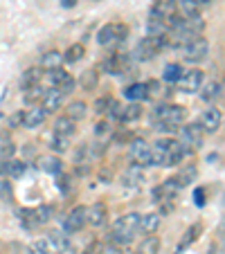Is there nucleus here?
Wrapping results in <instances>:
<instances>
[{"label": "nucleus", "instance_id": "obj_49", "mask_svg": "<svg viewBox=\"0 0 225 254\" xmlns=\"http://www.w3.org/2000/svg\"><path fill=\"white\" fill-rule=\"evenodd\" d=\"M75 5H77V0H61V7H66V9H70Z\"/></svg>", "mask_w": 225, "mask_h": 254}, {"label": "nucleus", "instance_id": "obj_9", "mask_svg": "<svg viewBox=\"0 0 225 254\" xmlns=\"http://www.w3.org/2000/svg\"><path fill=\"white\" fill-rule=\"evenodd\" d=\"M86 211H88V207H83V205L75 207V209L68 214L66 223H63V230H66L68 234H77V232H81L83 225H86Z\"/></svg>", "mask_w": 225, "mask_h": 254}, {"label": "nucleus", "instance_id": "obj_34", "mask_svg": "<svg viewBox=\"0 0 225 254\" xmlns=\"http://www.w3.org/2000/svg\"><path fill=\"white\" fill-rule=\"evenodd\" d=\"M140 115H142V106H140L138 101H133L131 106H126V108H124V115H122V122H133V120H138Z\"/></svg>", "mask_w": 225, "mask_h": 254}, {"label": "nucleus", "instance_id": "obj_23", "mask_svg": "<svg viewBox=\"0 0 225 254\" xmlns=\"http://www.w3.org/2000/svg\"><path fill=\"white\" fill-rule=\"evenodd\" d=\"M39 81H41V70H39V67H29V70L23 72V77H20V88H23V90H27V88L36 86Z\"/></svg>", "mask_w": 225, "mask_h": 254}, {"label": "nucleus", "instance_id": "obj_16", "mask_svg": "<svg viewBox=\"0 0 225 254\" xmlns=\"http://www.w3.org/2000/svg\"><path fill=\"white\" fill-rule=\"evenodd\" d=\"M160 227V214H140V230L144 234H155Z\"/></svg>", "mask_w": 225, "mask_h": 254}, {"label": "nucleus", "instance_id": "obj_2", "mask_svg": "<svg viewBox=\"0 0 225 254\" xmlns=\"http://www.w3.org/2000/svg\"><path fill=\"white\" fill-rule=\"evenodd\" d=\"M187 117V111L182 106H176V104H162L155 108V122L158 130H173L176 126H180Z\"/></svg>", "mask_w": 225, "mask_h": 254}, {"label": "nucleus", "instance_id": "obj_41", "mask_svg": "<svg viewBox=\"0 0 225 254\" xmlns=\"http://www.w3.org/2000/svg\"><path fill=\"white\" fill-rule=\"evenodd\" d=\"M75 86H77V81H75V79H72L70 74H68V77L57 86V90H59V92H63V95H68V92L75 90Z\"/></svg>", "mask_w": 225, "mask_h": 254}, {"label": "nucleus", "instance_id": "obj_46", "mask_svg": "<svg viewBox=\"0 0 225 254\" xmlns=\"http://www.w3.org/2000/svg\"><path fill=\"white\" fill-rule=\"evenodd\" d=\"M9 126H11V128H16V126H23V113H14V115L9 117Z\"/></svg>", "mask_w": 225, "mask_h": 254}, {"label": "nucleus", "instance_id": "obj_19", "mask_svg": "<svg viewBox=\"0 0 225 254\" xmlns=\"http://www.w3.org/2000/svg\"><path fill=\"white\" fill-rule=\"evenodd\" d=\"M144 180V167H138V164H131V169L124 173V185H131V187H138Z\"/></svg>", "mask_w": 225, "mask_h": 254}, {"label": "nucleus", "instance_id": "obj_33", "mask_svg": "<svg viewBox=\"0 0 225 254\" xmlns=\"http://www.w3.org/2000/svg\"><path fill=\"white\" fill-rule=\"evenodd\" d=\"M81 59H83V45L77 43V45H70V48H68V52H66V57H63V61L77 63V61H81Z\"/></svg>", "mask_w": 225, "mask_h": 254}, {"label": "nucleus", "instance_id": "obj_3", "mask_svg": "<svg viewBox=\"0 0 225 254\" xmlns=\"http://www.w3.org/2000/svg\"><path fill=\"white\" fill-rule=\"evenodd\" d=\"M138 232H140V214L131 211V214L122 216V218L115 221V225H113V239H115L117 243L129 245L131 241L135 239Z\"/></svg>", "mask_w": 225, "mask_h": 254}, {"label": "nucleus", "instance_id": "obj_27", "mask_svg": "<svg viewBox=\"0 0 225 254\" xmlns=\"http://www.w3.org/2000/svg\"><path fill=\"white\" fill-rule=\"evenodd\" d=\"M160 252V239L158 236H147V239L140 243V250H138V254H158Z\"/></svg>", "mask_w": 225, "mask_h": 254}, {"label": "nucleus", "instance_id": "obj_20", "mask_svg": "<svg viewBox=\"0 0 225 254\" xmlns=\"http://www.w3.org/2000/svg\"><path fill=\"white\" fill-rule=\"evenodd\" d=\"M124 97L131 101H140V99H147L149 92H147V83H131L129 88H124Z\"/></svg>", "mask_w": 225, "mask_h": 254}, {"label": "nucleus", "instance_id": "obj_1", "mask_svg": "<svg viewBox=\"0 0 225 254\" xmlns=\"http://www.w3.org/2000/svg\"><path fill=\"white\" fill-rule=\"evenodd\" d=\"M187 149L180 139H158L151 146V164L158 167H176L185 158Z\"/></svg>", "mask_w": 225, "mask_h": 254}, {"label": "nucleus", "instance_id": "obj_29", "mask_svg": "<svg viewBox=\"0 0 225 254\" xmlns=\"http://www.w3.org/2000/svg\"><path fill=\"white\" fill-rule=\"evenodd\" d=\"M88 113V106L83 104V101H72L70 106H68V117H72V120H83Z\"/></svg>", "mask_w": 225, "mask_h": 254}, {"label": "nucleus", "instance_id": "obj_38", "mask_svg": "<svg viewBox=\"0 0 225 254\" xmlns=\"http://www.w3.org/2000/svg\"><path fill=\"white\" fill-rule=\"evenodd\" d=\"M68 139H70V137H63V135H54L52 144H50V149L57 151V153H63V151H68Z\"/></svg>", "mask_w": 225, "mask_h": 254}, {"label": "nucleus", "instance_id": "obj_32", "mask_svg": "<svg viewBox=\"0 0 225 254\" xmlns=\"http://www.w3.org/2000/svg\"><path fill=\"white\" fill-rule=\"evenodd\" d=\"M43 97H45V88L39 86V83L25 90V101H27V104H36V101H41Z\"/></svg>", "mask_w": 225, "mask_h": 254}, {"label": "nucleus", "instance_id": "obj_39", "mask_svg": "<svg viewBox=\"0 0 225 254\" xmlns=\"http://www.w3.org/2000/svg\"><path fill=\"white\" fill-rule=\"evenodd\" d=\"M66 77H68V72L63 70V67H54V70H50V81H52V88H57Z\"/></svg>", "mask_w": 225, "mask_h": 254}, {"label": "nucleus", "instance_id": "obj_5", "mask_svg": "<svg viewBox=\"0 0 225 254\" xmlns=\"http://www.w3.org/2000/svg\"><path fill=\"white\" fill-rule=\"evenodd\" d=\"M167 45V34H160V36H147L144 41H140L138 48H135V59L138 61H149V59H153L155 54L160 52V48Z\"/></svg>", "mask_w": 225, "mask_h": 254}, {"label": "nucleus", "instance_id": "obj_47", "mask_svg": "<svg viewBox=\"0 0 225 254\" xmlns=\"http://www.w3.org/2000/svg\"><path fill=\"white\" fill-rule=\"evenodd\" d=\"M99 254H122L120 252V248H115V245H101V250H99Z\"/></svg>", "mask_w": 225, "mask_h": 254}, {"label": "nucleus", "instance_id": "obj_28", "mask_svg": "<svg viewBox=\"0 0 225 254\" xmlns=\"http://www.w3.org/2000/svg\"><path fill=\"white\" fill-rule=\"evenodd\" d=\"M61 63H63V57L57 52V50H52V52H48V54H43V61H41V65L45 67V70H54V67H61Z\"/></svg>", "mask_w": 225, "mask_h": 254}, {"label": "nucleus", "instance_id": "obj_18", "mask_svg": "<svg viewBox=\"0 0 225 254\" xmlns=\"http://www.w3.org/2000/svg\"><path fill=\"white\" fill-rule=\"evenodd\" d=\"M178 11L182 14V18H198V11H201V5L196 0H178Z\"/></svg>", "mask_w": 225, "mask_h": 254}, {"label": "nucleus", "instance_id": "obj_31", "mask_svg": "<svg viewBox=\"0 0 225 254\" xmlns=\"http://www.w3.org/2000/svg\"><path fill=\"white\" fill-rule=\"evenodd\" d=\"M54 216V207L52 205H41L39 209H34V218H36V225H43Z\"/></svg>", "mask_w": 225, "mask_h": 254}, {"label": "nucleus", "instance_id": "obj_40", "mask_svg": "<svg viewBox=\"0 0 225 254\" xmlns=\"http://www.w3.org/2000/svg\"><path fill=\"white\" fill-rule=\"evenodd\" d=\"M52 241L59 252H68V250H70V241L66 239V234H52Z\"/></svg>", "mask_w": 225, "mask_h": 254}, {"label": "nucleus", "instance_id": "obj_8", "mask_svg": "<svg viewBox=\"0 0 225 254\" xmlns=\"http://www.w3.org/2000/svg\"><path fill=\"white\" fill-rule=\"evenodd\" d=\"M207 52H210V45H207L205 39H201V36H196V39H192L189 43L185 45V59L189 63H198L203 61V59L207 57Z\"/></svg>", "mask_w": 225, "mask_h": 254}, {"label": "nucleus", "instance_id": "obj_24", "mask_svg": "<svg viewBox=\"0 0 225 254\" xmlns=\"http://www.w3.org/2000/svg\"><path fill=\"white\" fill-rule=\"evenodd\" d=\"M79 83H81L83 90H95L97 83H99V72L92 67V70H86L81 72V79H79Z\"/></svg>", "mask_w": 225, "mask_h": 254}, {"label": "nucleus", "instance_id": "obj_42", "mask_svg": "<svg viewBox=\"0 0 225 254\" xmlns=\"http://www.w3.org/2000/svg\"><path fill=\"white\" fill-rule=\"evenodd\" d=\"M16 153V146L11 142L0 144V160H11V155Z\"/></svg>", "mask_w": 225, "mask_h": 254}, {"label": "nucleus", "instance_id": "obj_26", "mask_svg": "<svg viewBox=\"0 0 225 254\" xmlns=\"http://www.w3.org/2000/svg\"><path fill=\"white\" fill-rule=\"evenodd\" d=\"M221 90H223V83L221 81H210L205 88L201 90V97L205 101H216L221 97Z\"/></svg>", "mask_w": 225, "mask_h": 254}, {"label": "nucleus", "instance_id": "obj_51", "mask_svg": "<svg viewBox=\"0 0 225 254\" xmlns=\"http://www.w3.org/2000/svg\"><path fill=\"white\" fill-rule=\"evenodd\" d=\"M219 160H221V155H219V153H210V155H207V162H212V164L219 162Z\"/></svg>", "mask_w": 225, "mask_h": 254}, {"label": "nucleus", "instance_id": "obj_30", "mask_svg": "<svg viewBox=\"0 0 225 254\" xmlns=\"http://www.w3.org/2000/svg\"><path fill=\"white\" fill-rule=\"evenodd\" d=\"M180 74H182L180 63H169V65L164 67V72H162V79L164 81H169V83H176L178 79H180Z\"/></svg>", "mask_w": 225, "mask_h": 254}, {"label": "nucleus", "instance_id": "obj_36", "mask_svg": "<svg viewBox=\"0 0 225 254\" xmlns=\"http://www.w3.org/2000/svg\"><path fill=\"white\" fill-rule=\"evenodd\" d=\"M11 185L7 183V180H0V205H7V202H11Z\"/></svg>", "mask_w": 225, "mask_h": 254}, {"label": "nucleus", "instance_id": "obj_17", "mask_svg": "<svg viewBox=\"0 0 225 254\" xmlns=\"http://www.w3.org/2000/svg\"><path fill=\"white\" fill-rule=\"evenodd\" d=\"M77 130V126H75V120L68 115L59 117L57 122H54V135H63V137H70L72 133Z\"/></svg>", "mask_w": 225, "mask_h": 254}, {"label": "nucleus", "instance_id": "obj_44", "mask_svg": "<svg viewBox=\"0 0 225 254\" xmlns=\"http://www.w3.org/2000/svg\"><path fill=\"white\" fill-rule=\"evenodd\" d=\"M95 133H97V137H108V133H110V126H108V122H99L97 124V128H95Z\"/></svg>", "mask_w": 225, "mask_h": 254}, {"label": "nucleus", "instance_id": "obj_22", "mask_svg": "<svg viewBox=\"0 0 225 254\" xmlns=\"http://www.w3.org/2000/svg\"><path fill=\"white\" fill-rule=\"evenodd\" d=\"M32 250L34 252H39V254H57V245H54L52 236H48V239H36L32 243Z\"/></svg>", "mask_w": 225, "mask_h": 254}, {"label": "nucleus", "instance_id": "obj_43", "mask_svg": "<svg viewBox=\"0 0 225 254\" xmlns=\"http://www.w3.org/2000/svg\"><path fill=\"white\" fill-rule=\"evenodd\" d=\"M110 97H101V99H97L95 101V106H92V108H95V113H99V115H104V113H108V106H110Z\"/></svg>", "mask_w": 225, "mask_h": 254}, {"label": "nucleus", "instance_id": "obj_53", "mask_svg": "<svg viewBox=\"0 0 225 254\" xmlns=\"http://www.w3.org/2000/svg\"><path fill=\"white\" fill-rule=\"evenodd\" d=\"M57 254H66V252H57Z\"/></svg>", "mask_w": 225, "mask_h": 254}, {"label": "nucleus", "instance_id": "obj_4", "mask_svg": "<svg viewBox=\"0 0 225 254\" xmlns=\"http://www.w3.org/2000/svg\"><path fill=\"white\" fill-rule=\"evenodd\" d=\"M126 34H129V27L124 23H108L97 32V41L101 48H117L126 39Z\"/></svg>", "mask_w": 225, "mask_h": 254}, {"label": "nucleus", "instance_id": "obj_25", "mask_svg": "<svg viewBox=\"0 0 225 254\" xmlns=\"http://www.w3.org/2000/svg\"><path fill=\"white\" fill-rule=\"evenodd\" d=\"M196 167H192V164H189V167H185V169H180V173H178L176 176V183H178V187H187V185H192L194 180H196Z\"/></svg>", "mask_w": 225, "mask_h": 254}, {"label": "nucleus", "instance_id": "obj_35", "mask_svg": "<svg viewBox=\"0 0 225 254\" xmlns=\"http://www.w3.org/2000/svg\"><path fill=\"white\" fill-rule=\"evenodd\" d=\"M23 173H25V162L23 160H9V164H7V176L20 178Z\"/></svg>", "mask_w": 225, "mask_h": 254}, {"label": "nucleus", "instance_id": "obj_13", "mask_svg": "<svg viewBox=\"0 0 225 254\" xmlns=\"http://www.w3.org/2000/svg\"><path fill=\"white\" fill-rule=\"evenodd\" d=\"M45 117H48V113H45L41 106H34L27 113H23V126L25 128H39L45 122Z\"/></svg>", "mask_w": 225, "mask_h": 254}, {"label": "nucleus", "instance_id": "obj_7", "mask_svg": "<svg viewBox=\"0 0 225 254\" xmlns=\"http://www.w3.org/2000/svg\"><path fill=\"white\" fill-rule=\"evenodd\" d=\"M129 155L133 160V164L138 167H149L151 164V144H147L144 139H133L129 146Z\"/></svg>", "mask_w": 225, "mask_h": 254}, {"label": "nucleus", "instance_id": "obj_14", "mask_svg": "<svg viewBox=\"0 0 225 254\" xmlns=\"http://www.w3.org/2000/svg\"><path fill=\"white\" fill-rule=\"evenodd\" d=\"M63 92H59L57 88H50V90H45V97L41 101H43V106H41V108H43L45 113H54V111H59V106L63 104Z\"/></svg>", "mask_w": 225, "mask_h": 254}, {"label": "nucleus", "instance_id": "obj_37", "mask_svg": "<svg viewBox=\"0 0 225 254\" xmlns=\"http://www.w3.org/2000/svg\"><path fill=\"white\" fill-rule=\"evenodd\" d=\"M18 218L25 227H36V218H34V209H20Z\"/></svg>", "mask_w": 225, "mask_h": 254}, {"label": "nucleus", "instance_id": "obj_6", "mask_svg": "<svg viewBox=\"0 0 225 254\" xmlns=\"http://www.w3.org/2000/svg\"><path fill=\"white\" fill-rule=\"evenodd\" d=\"M178 86H180L182 92H198L203 88V72L198 67H192V70H182L180 79H178Z\"/></svg>", "mask_w": 225, "mask_h": 254}, {"label": "nucleus", "instance_id": "obj_48", "mask_svg": "<svg viewBox=\"0 0 225 254\" xmlns=\"http://www.w3.org/2000/svg\"><path fill=\"white\" fill-rule=\"evenodd\" d=\"M68 183H70V178H68V176H59L57 185L61 187V191H68Z\"/></svg>", "mask_w": 225, "mask_h": 254}, {"label": "nucleus", "instance_id": "obj_15", "mask_svg": "<svg viewBox=\"0 0 225 254\" xmlns=\"http://www.w3.org/2000/svg\"><path fill=\"white\" fill-rule=\"evenodd\" d=\"M39 167H41V171L52 173V176H59L61 169H63V164H61V160H59L57 155H43V158H39Z\"/></svg>", "mask_w": 225, "mask_h": 254}, {"label": "nucleus", "instance_id": "obj_10", "mask_svg": "<svg viewBox=\"0 0 225 254\" xmlns=\"http://www.w3.org/2000/svg\"><path fill=\"white\" fill-rule=\"evenodd\" d=\"M180 142L185 144V149H187V146H189V149H198V146L203 144V128H201V124H187V126H182Z\"/></svg>", "mask_w": 225, "mask_h": 254}, {"label": "nucleus", "instance_id": "obj_11", "mask_svg": "<svg viewBox=\"0 0 225 254\" xmlns=\"http://www.w3.org/2000/svg\"><path fill=\"white\" fill-rule=\"evenodd\" d=\"M221 122H223V115H221L219 108H210V111L203 113L201 117V128L205 133H216L221 128Z\"/></svg>", "mask_w": 225, "mask_h": 254}, {"label": "nucleus", "instance_id": "obj_52", "mask_svg": "<svg viewBox=\"0 0 225 254\" xmlns=\"http://www.w3.org/2000/svg\"><path fill=\"white\" fill-rule=\"evenodd\" d=\"M198 5H205V2H210V0H196Z\"/></svg>", "mask_w": 225, "mask_h": 254}, {"label": "nucleus", "instance_id": "obj_45", "mask_svg": "<svg viewBox=\"0 0 225 254\" xmlns=\"http://www.w3.org/2000/svg\"><path fill=\"white\" fill-rule=\"evenodd\" d=\"M194 202H196L198 207L205 205V189H196V191H194Z\"/></svg>", "mask_w": 225, "mask_h": 254}, {"label": "nucleus", "instance_id": "obj_50", "mask_svg": "<svg viewBox=\"0 0 225 254\" xmlns=\"http://www.w3.org/2000/svg\"><path fill=\"white\" fill-rule=\"evenodd\" d=\"M7 164H9V160H0V176L7 173Z\"/></svg>", "mask_w": 225, "mask_h": 254}, {"label": "nucleus", "instance_id": "obj_21", "mask_svg": "<svg viewBox=\"0 0 225 254\" xmlns=\"http://www.w3.org/2000/svg\"><path fill=\"white\" fill-rule=\"evenodd\" d=\"M201 230H203V227H201V223H196V225H192V227H189V230L185 232V236H182V239H180V243H178V252H182V250H187V248H189V245H192L194 241H196L198 236H201Z\"/></svg>", "mask_w": 225, "mask_h": 254}, {"label": "nucleus", "instance_id": "obj_54", "mask_svg": "<svg viewBox=\"0 0 225 254\" xmlns=\"http://www.w3.org/2000/svg\"><path fill=\"white\" fill-rule=\"evenodd\" d=\"M97 2H99V0H97Z\"/></svg>", "mask_w": 225, "mask_h": 254}, {"label": "nucleus", "instance_id": "obj_12", "mask_svg": "<svg viewBox=\"0 0 225 254\" xmlns=\"http://www.w3.org/2000/svg\"><path fill=\"white\" fill-rule=\"evenodd\" d=\"M106 216H108V209H106L104 202H95L86 211V223H90L92 227H101L106 223Z\"/></svg>", "mask_w": 225, "mask_h": 254}]
</instances>
